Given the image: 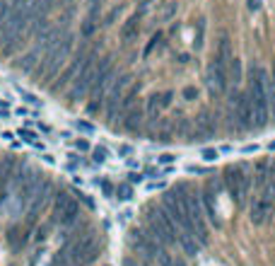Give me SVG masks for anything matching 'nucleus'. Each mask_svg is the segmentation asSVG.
<instances>
[{
    "label": "nucleus",
    "instance_id": "4",
    "mask_svg": "<svg viewBox=\"0 0 275 266\" xmlns=\"http://www.w3.org/2000/svg\"><path fill=\"white\" fill-rule=\"evenodd\" d=\"M222 184H224L227 194L232 196V201L237 206H242V208L247 206L248 196H251V189H253L247 165H232V167H227L224 175H222Z\"/></svg>",
    "mask_w": 275,
    "mask_h": 266
},
{
    "label": "nucleus",
    "instance_id": "30",
    "mask_svg": "<svg viewBox=\"0 0 275 266\" xmlns=\"http://www.w3.org/2000/svg\"><path fill=\"white\" fill-rule=\"evenodd\" d=\"M186 172H189V175H205L208 170H205V167H198V165H189Z\"/></svg>",
    "mask_w": 275,
    "mask_h": 266
},
{
    "label": "nucleus",
    "instance_id": "2",
    "mask_svg": "<svg viewBox=\"0 0 275 266\" xmlns=\"http://www.w3.org/2000/svg\"><path fill=\"white\" fill-rule=\"evenodd\" d=\"M171 191L179 199V204L184 206L186 215L191 218V223L195 225L198 242L208 244V228H205V210H203V204H200V191L193 189L191 184H186V181H179L176 186H171Z\"/></svg>",
    "mask_w": 275,
    "mask_h": 266
},
{
    "label": "nucleus",
    "instance_id": "32",
    "mask_svg": "<svg viewBox=\"0 0 275 266\" xmlns=\"http://www.w3.org/2000/svg\"><path fill=\"white\" fill-rule=\"evenodd\" d=\"M174 12H176V2H169V5H166V10H165V15H162V17H165V20H169V17H171Z\"/></svg>",
    "mask_w": 275,
    "mask_h": 266
},
{
    "label": "nucleus",
    "instance_id": "25",
    "mask_svg": "<svg viewBox=\"0 0 275 266\" xmlns=\"http://www.w3.org/2000/svg\"><path fill=\"white\" fill-rule=\"evenodd\" d=\"M126 177H128L126 181H131V184L136 186V184H142V181H145V172H128Z\"/></svg>",
    "mask_w": 275,
    "mask_h": 266
},
{
    "label": "nucleus",
    "instance_id": "42",
    "mask_svg": "<svg viewBox=\"0 0 275 266\" xmlns=\"http://www.w3.org/2000/svg\"><path fill=\"white\" fill-rule=\"evenodd\" d=\"M174 266H186V264H184V262H181V259H179V262H174Z\"/></svg>",
    "mask_w": 275,
    "mask_h": 266
},
{
    "label": "nucleus",
    "instance_id": "6",
    "mask_svg": "<svg viewBox=\"0 0 275 266\" xmlns=\"http://www.w3.org/2000/svg\"><path fill=\"white\" fill-rule=\"evenodd\" d=\"M229 104L234 109V121L239 128H253V109H251V97L248 92H229Z\"/></svg>",
    "mask_w": 275,
    "mask_h": 266
},
{
    "label": "nucleus",
    "instance_id": "23",
    "mask_svg": "<svg viewBox=\"0 0 275 266\" xmlns=\"http://www.w3.org/2000/svg\"><path fill=\"white\" fill-rule=\"evenodd\" d=\"M116 152H118V157H123V160H128V157L133 155V146H128V143H121V146L116 148Z\"/></svg>",
    "mask_w": 275,
    "mask_h": 266
},
{
    "label": "nucleus",
    "instance_id": "7",
    "mask_svg": "<svg viewBox=\"0 0 275 266\" xmlns=\"http://www.w3.org/2000/svg\"><path fill=\"white\" fill-rule=\"evenodd\" d=\"M128 244H131V249H136L138 254H145V257H157V252L165 249L150 233H145L140 228H133L128 233Z\"/></svg>",
    "mask_w": 275,
    "mask_h": 266
},
{
    "label": "nucleus",
    "instance_id": "22",
    "mask_svg": "<svg viewBox=\"0 0 275 266\" xmlns=\"http://www.w3.org/2000/svg\"><path fill=\"white\" fill-rule=\"evenodd\" d=\"M200 157H203L205 162H215V160L220 157V150H215V148H205L203 152H200Z\"/></svg>",
    "mask_w": 275,
    "mask_h": 266
},
{
    "label": "nucleus",
    "instance_id": "3",
    "mask_svg": "<svg viewBox=\"0 0 275 266\" xmlns=\"http://www.w3.org/2000/svg\"><path fill=\"white\" fill-rule=\"evenodd\" d=\"M145 213H147V215H145L147 233L155 237L162 247H169V244L179 242V237L184 235V233L176 228V223L166 215V210L162 206H150Z\"/></svg>",
    "mask_w": 275,
    "mask_h": 266
},
{
    "label": "nucleus",
    "instance_id": "12",
    "mask_svg": "<svg viewBox=\"0 0 275 266\" xmlns=\"http://www.w3.org/2000/svg\"><path fill=\"white\" fill-rule=\"evenodd\" d=\"M25 242H27V235L20 230V228H12L10 233H7V244L17 252V249H22L25 247Z\"/></svg>",
    "mask_w": 275,
    "mask_h": 266
},
{
    "label": "nucleus",
    "instance_id": "29",
    "mask_svg": "<svg viewBox=\"0 0 275 266\" xmlns=\"http://www.w3.org/2000/svg\"><path fill=\"white\" fill-rule=\"evenodd\" d=\"M147 189H150V191H157V189H160V191H166V184L165 181H150Z\"/></svg>",
    "mask_w": 275,
    "mask_h": 266
},
{
    "label": "nucleus",
    "instance_id": "33",
    "mask_svg": "<svg viewBox=\"0 0 275 266\" xmlns=\"http://www.w3.org/2000/svg\"><path fill=\"white\" fill-rule=\"evenodd\" d=\"M268 97H271V102H273V109H275V83H273V80L268 83Z\"/></svg>",
    "mask_w": 275,
    "mask_h": 266
},
{
    "label": "nucleus",
    "instance_id": "20",
    "mask_svg": "<svg viewBox=\"0 0 275 266\" xmlns=\"http://www.w3.org/2000/svg\"><path fill=\"white\" fill-rule=\"evenodd\" d=\"M73 126H75V128H78L80 133H89V136H92V133L97 131V126H94V123H89V121H82V118H78V121H75Z\"/></svg>",
    "mask_w": 275,
    "mask_h": 266
},
{
    "label": "nucleus",
    "instance_id": "40",
    "mask_svg": "<svg viewBox=\"0 0 275 266\" xmlns=\"http://www.w3.org/2000/svg\"><path fill=\"white\" fill-rule=\"evenodd\" d=\"M138 2H140V5H142V10H145V7H147V5H150L152 0H138Z\"/></svg>",
    "mask_w": 275,
    "mask_h": 266
},
{
    "label": "nucleus",
    "instance_id": "15",
    "mask_svg": "<svg viewBox=\"0 0 275 266\" xmlns=\"http://www.w3.org/2000/svg\"><path fill=\"white\" fill-rule=\"evenodd\" d=\"M113 196H116L118 201H123V204H128V201L133 199V184H131V181H121V184L116 186V191H113Z\"/></svg>",
    "mask_w": 275,
    "mask_h": 266
},
{
    "label": "nucleus",
    "instance_id": "31",
    "mask_svg": "<svg viewBox=\"0 0 275 266\" xmlns=\"http://www.w3.org/2000/svg\"><path fill=\"white\" fill-rule=\"evenodd\" d=\"M73 146H75V150H78V152H87V150H92V148H89V143H87V141H75Z\"/></svg>",
    "mask_w": 275,
    "mask_h": 266
},
{
    "label": "nucleus",
    "instance_id": "17",
    "mask_svg": "<svg viewBox=\"0 0 275 266\" xmlns=\"http://www.w3.org/2000/svg\"><path fill=\"white\" fill-rule=\"evenodd\" d=\"M203 44H205V22H203V20H198V22H195V39H193L195 51H198V49H203Z\"/></svg>",
    "mask_w": 275,
    "mask_h": 266
},
{
    "label": "nucleus",
    "instance_id": "24",
    "mask_svg": "<svg viewBox=\"0 0 275 266\" xmlns=\"http://www.w3.org/2000/svg\"><path fill=\"white\" fill-rule=\"evenodd\" d=\"M174 162H176V155L174 152H162L157 157V165H174Z\"/></svg>",
    "mask_w": 275,
    "mask_h": 266
},
{
    "label": "nucleus",
    "instance_id": "11",
    "mask_svg": "<svg viewBox=\"0 0 275 266\" xmlns=\"http://www.w3.org/2000/svg\"><path fill=\"white\" fill-rule=\"evenodd\" d=\"M140 15H142V12H136L131 20L123 22V27H121V39H123V41H133L138 36V31H140Z\"/></svg>",
    "mask_w": 275,
    "mask_h": 266
},
{
    "label": "nucleus",
    "instance_id": "18",
    "mask_svg": "<svg viewBox=\"0 0 275 266\" xmlns=\"http://www.w3.org/2000/svg\"><path fill=\"white\" fill-rule=\"evenodd\" d=\"M84 109H87V114H89V117H97V114L104 109V99H89Z\"/></svg>",
    "mask_w": 275,
    "mask_h": 266
},
{
    "label": "nucleus",
    "instance_id": "28",
    "mask_svg": "<svg viewBox=\"0 0 275 266\" xmlns=\"http://www.w3.org/2000/svg\"><path fill=\"white\" fill-rule=\"evenodd\" d=\"M121 10H123V7H121V5H116V7L111 10L109 15H107V20H104V25H111V22H113V20H116V17L121 15Z\"/></svg>",
    "mask_w": 275,
    "mask_h": 266
},
{
    "label": "nucleus",
    "instance_id": "36",
    "mask_svg": "<svg viewBox=\"0 0 275 266\" xmlns=\"http://www.w3.org/2000/svg\"><path fill=\"white\" fill-rule=\"evenodd\" d=\"M17 114H20V117H31L34 112H31V109H25V107H20V109H17Z\"/></svg>",
    "mask_w": 275,
    "mask_h": 266
},
{
    "label": "nucleus",
    "instance_id": "34",
    "mask_svg": "<svg viewBox=\"0 0 275 266\" xmlns=\"http://www.w3.org/2000/svg\"><path fill=\"white\" fill-rule=\"evenodd\" d=\"M248 10L258 12V10H261V0H248Z\"/></svg>",
    "mask_w": 275,
    "mask_h": 266
},
{
    "label": "nucleus",
    "instance_id": "41",
    "mask_svg": "<svg viewBox=\"0 0 275 266\" xmlns=\"http://www.w3.org/2000/svg\"><path fill=\"white\" fill-rule=\"evenodd\" d=\"M268 150H271V152H275V141H271V143H268Z\"/></svg>",
    "mask_w": 275,
    "mask_h": 266
},
{
    "label": "nucleus",
    "instance_id": "16",
    "mask_svg": "<svg viewBox=\"0 0 275 266\" xmlns=\"http://www.w3.org/2000/svg\"><path fill=\"white\" fill-rule=\"evenodd\" d=\"M111 157V150L107 146H94L92 148V160L97 162V165H104V162H109Z\"/></svg>",
    "mask_w": 275,
    "mask_h": 266
},
{
    "label": "nucleus",
    "instance_id": "21",
    "mask_svg": "<svg viewBox=\"0 0 275 266\" xmlns=\"http://www.w3.org/2000/svg\"><path fill=\"white\" fill-rule=\"evenodd\" d=\"M20 89V94H22V102H27V104H31V107H41V99L36 97V94H31V92H27V89L17 88Z\"/></svg>",
    "mask_w": 275,
    "mask_h": 266
},
{
    "label": "nucleus",
    "instance_id": "14",
    "mask_svg": "<svg viewBox=\"0 0 275 266\" xmlns=\"http://www.w3.org/2000/svg\"><path fill=\"white\" fill-rule=\"evenodd\" d=\"M17 136L22 138V143H27V146H34V148L44 150V143L39 141V136H36L31 128H20V131H17Z\"/></svg>",
    "mask_w": 275,
    "mask_h": 266
},
{
    "label": "nucleus",
    "instance_id": "26",
    "mask_svg": "<svg viewBox=\"0 0 275 266\" xmlns=\"http://www.w3.org/2000/svg\"><path fill=\"white\" fill-rule=\"evenodd\" d=\"M97 31V25L94 22H89V20H84V25H82V36H92Z\"/></svg>",
    "mask_w": 275,
    "mask_h": 266
},
{
    "label": "nucleus",
    "instance_id": "1",
    "mask_svg": "<svg viewBox=\"0 0 275 266\" xmlns=\"http://www.w3.org/2000/svg\"><path fill=\"white\" fill-rule=\"evenodd\" d=\"M268 83L271 75L263 65H251L248 68V97H251V109H253V126L263 128L271 117V97H268Z\"/></svg>",
    "mask_w": 275,
    "mask_h": 266
},
{
    "label": "nucleus",
    "instance_id": "5",
    "mask_svg": "<svg viewBox=\"0 0 275 266\" xmlns=\"http://www.w3.org/2000/svg\"><path fill=\"white\" fill-rule=\"evenodd\" d=\"M55 201H54V220L58 225H63V228H70V225H75V220H78V215H80V204H78V199H73L70 194H65V191H58L54 194Z\"/></svg>",
    "mask_w": 275,
    "mask_h": 266
},
{
    "label": "nucleus",
    "instance_id": "19",
    "mask_svg": "<svg viewBox=\"0 0 275 266\" xmlns=\"http://www.w3.org/2000/svg\"><path fill=\"white\" fill-rule=\"evenodd\" d=\"M157 46H165V41H162V31H157V34L150 39V44L145 46V56H150V54H152Z\"/></svg>",
    "mask_w": 275,
    "mask_h": 266
},
{
    "label": "nucleus",
    "instance_id": "9",
    "mask_svg": "<svg viewBox=\"0 0 275 266\" xmlns=\"http://www.w3.org/2000/svg\"><path fill=\"white\" fill-rule=\"evenodd\" d=\"M208 85H210V89H218V92H227V89H229L227 65L220 63L218 59H213L210 65H208Z\"/></svg>",
    "mask_w": 275,
    "mask_h": 266
},
{
    "label": "nucleus",
    "instance_id": "35",
    "mask_svg": "<svg viewBox=\"0 0 275 266\" xmlns=\"http://www.w3.org/2000/svg\"><path fill=\"white\" fill-rule=\"evenodd\" d=\"M193 97H195V89H193V88L184 89V99H193Z\"/></svg>",
    "mask_w": 275,
    "mask_h": 266
},
{
    "label": "nucleus",
    "instance_id": "13",
    "mask_svg": "<svg viewBox=\"0 0 275 266\" xmlns=\"http://www.w3.org/2000/svg\"><path fill=\"white\" fill-rule=\"evenodd\" d=\"M227 75H229V83H234V85H239L242 83V60L234 59L229 60V65H227Z\"/></svg>",
    "mask_w": 275,
    "mask_h": 266
},
{
    "label": "nucleus",
    "instance_id": "27",
    "mask_svg": "<svg viewBox=\"0 0 275 266\" xmlns=\"http://www.w3.org/2000/svg\"><path fill=\"white\" fill-rule=\"evenodd\" d=\"M97 184H99V186H102V191H104V196H113V191H116V189H113V186H111L109 181H107V179H102V181H97Z\"/></svg>",
    "mask_w": 275,
    "mask_h": 266
},
{
    "label": "nucleus",
    "instance_id": "38",
    "mask_svg": "<svg viewBox=\"0 0 275 266\" xmlns=\"http://www.w3.org/2000/svg\"><path fill=\"white\" fill-rule=\"evenodd\" d=\"M0 118H10V109H2V104H0Z\"/></svg>",
    "mask_w": 275,
    "mask_h": 266
},
{
    "label": "nucleus",
    "instance_id": "10",
    "mask_svg": "<svg viewBox=\"0 0 275 266\" xmlns=\"http://www.w3.org/2000/svg\"><path fill=\"white\" fill-rule=\"evenodd\" d=\"M171 99H174V92H171V89L160 92V94H152V97H150V102H147V109H150V112L169 109V107H171Z\"/></svg>",
    "mask_w": 275,
    "mask_h": 266
},
{
    "label": "nucleus",
    "instance_id": "39",
    "mask_svg": "<svg viewBox=\"0 0 275 266\" xmlns=\"http://www.w3.org/2000/svg\"><path fill=\"white\" fill-rule=\"evenodd\" d=\"M2 141H12V133L10 131H2Z\"/></svg>",
    "mask_w": 275,
    "mask_h": 266
},
{
    "label": "nucleus",
    "instance_id": "8",
    "mask_svg": "<svg viewBox=\"0 0 275 266\" xmlns=\"http://www.w3.org/2000/svg\"><path fill=\"white\" fill-rule=\"evenodd\" d=\"M273 206H275L273 199L256 196V199L251 201V206H248V220H251L253 225H266V223L271 220V215H273Z\"/></svg>",
    "mask_w": 275,
    "mask_h": 266
},
{
    "label": "nucleus",
    "instance_id": "37",
    "mask_svg": "<svg viewBox=\"0 0 275 266\" xmlns=\"http://www.w3.org/2000/svg\"><path fill=\"white\" fill-rule=\"evenodd\" d=\"M242 152H258V146L253 143V146H247V148H242Z\"/></svg>",
    "mask_w": 275,
    "mask_h": 266
}]
</instances>
